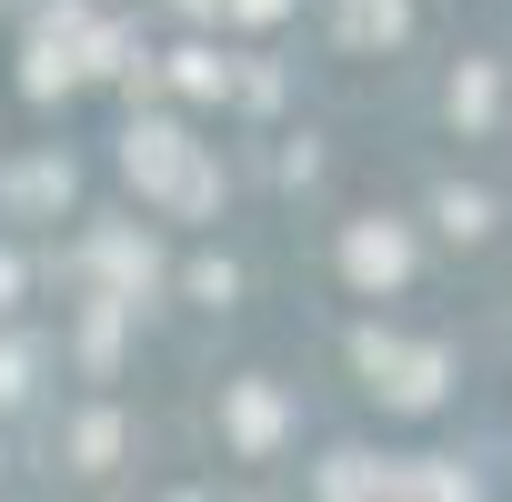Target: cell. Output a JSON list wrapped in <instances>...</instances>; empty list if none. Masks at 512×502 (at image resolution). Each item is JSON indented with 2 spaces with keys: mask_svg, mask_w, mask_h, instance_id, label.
Segmentation results:
<instances>
[{
  "mask_svg": "<svg viewBox=\"0 0 512 502\" xmlns=\"http://www.w3.org/2000/svg\"><path fill=\"white\" fill-rule=\"evenodd\" d=\"M121 171H131L171 221H211V211H221V171H211V151H201L181 121H151V111H141V121L121 131Z\"/></svg>",
  "mask_w": 512,
  "mask_h": 502,
  "instance_id": "cell-1",
  "label": "cell"
},
{
  "mask_svg": "<svg viewBox=\"0 0 512 502\" xmlns=\"http://www.w3.org/2000/svg\"><path fill=\"white\" fill-rule=\"evenodd\" d=\"M352 372L392 402V412H432L442 392H452V352L442 342H402V332H352Z\"/></svg>",
  "mask_w": 512,
  "mask_h": 502,
  "instance_id": "cell-2",
  "label": "cell"
},
{
  "mask_svg": "<svg viewBox=\"0 0 512 502\" xmlns=\"http://www.w3.org/2000/svg\"><path fill=\"white\" fill-rule=\"evenodd\" d=\"M91 0H51V11L31 21V41H21V91L31 101H61L71 81H91Z\"/></svg>",
  "mask_w": 512,
  "mask_h": 502,
  "instance_id": "cell-3",
  "label": "cell"
},
{
  "mask_svg": "<svg viewBox=\"0 0 512 502\" xmlns=\"http://www.w3.org/2000/svg\"><path fill=\"white\" fill-rule=\"evenodd\" d=\"M342 282H352V292H402V282H412V231H402L392 211H372V221L342 231Z\"/></svg>",
  "mask_w": 512,
  "mask_h": 502,
  "instance_id": "cell-4",
  "label": "cell"
},
{
  "mask_svg": "<svg viewBox=\"0 0 512 502\" xmlns=\"http://www.w3.org/2000/svg\"><path fill=\"white\" fill-rule=\"evenodd\" d=\"M81 262H91V282H101V292H121V302H151V292H161V251H151V231L101 221V231L81 241Z\"/></svg>",
  "mask_w": 512,
  "mask_h": 502,
  "instance_id": "cell-5",
  "label": "cell"
},
{
  "mask_svg": "<svg viewBox=\"0 0 512 502\" xmlns=\"http://www.w3.org/2000/svg\"><path fill=\"white\" fill-rule=\"evenodd\" d=\"M282 432H292V412H282V392H272V382H221V442H231L241 462L282 452Z\"/></svg>",
  "mask_w": 512,
  "mask_h": 502,
  "instance_id": "cell-6",
  "label": "cell"
},
{
  "mask_svg": "<svg viewBox=\"0 0 512 502\" xmlns=\"http://www.w3.org/2000/svg\"><path fill=\"white\" fill-rule=\"evenodd\" d=\"M352 51H392L402 31H412V0H342V21H332Z\"/></svg>",
  "mask_w": 512,
  "mask_h": 502,
  "instance_id": "cell-7",
  "label": "cell"
},
{
  "mask_svg": "<svg viewBox=\"0 0 512 502\" xmlns=\"http://www.w3.org/2000/svg\"><path fill=\"white\" fill-rule=\"evenodd\" d=\"M171 91H181V101H221V91H241V71H231L211 41H181V51H171Z\"/></svg>",
  "mask_w": 512,
  "mask_h": 502,
  "instance_id": "cell-8",
  "label": "cell"
},
{
  "mask_svg": "<svg viewBox=\"0 0 512 502\" xmlns=\"http://www.w3.org/2000/svg\"><path fill=\"white\" fill-rule=\"evenodd\" d=\"M442 111H452L462 131H492V111H502V71H492V61H462L452 91H442Z\"/></svg>",
  "mask_w": 512,
  "mask_h": 502,
  "instance_id": "cell-9",
  "label": "cell"
},
{
  "mask_svg": "<svg viewBox=\"0 0 512 502\" xmlns=\"http://www.w3.org/2000/svg\"><path fill=\"white\" fill-rule=\"evenodd\" d=\"M0 201H11V211H51V201H71V161H61V151L21 161L11 181H0Z\"/></svg>",
  "mask_w": 512,
  "mask_h": 502,
  "instance_id": "cell-10",
  "label": "cell"
},
{
  "mask_svg": "<svg viewBox=\"0 0 512 502\" xmlns=\"http://www.w3.org/2000/svg\"><path fill=\"white\" fill-rule=\"evenodd\" d=\"M392 472H402V462H382V452H322L312 492H392Z\"/></svg>",
  "mask_w": 512,
  "mask_h": 502,
  "instance_id": "cell-11",
  "label": "cell"
},
{
  "mask_svg": "<svg viewBox=\"0 0 512 502\" xmlns=\"http://www.w3.org/2000/svg\"><path fill=\"white\" fill-rule=\"evenodd\" d=\"M432 221H442L452 241H482V231H492V201H482L472 181H442V191H432Z\"/></svg>",
  "mask_w": 512,
  "mask_h": 502,
  "instance_id": "cell-12",
  "label": "cell"
},
{
  "mask_svg": "<svg viewBox=\"0 0 512 502\" xmlns=\"http://www.w3.org/2000/svg\"><path fill=\"white\" fill-rule=\"evenodd\" d=\"M71 462H81V472H111V462H121V412H111V402L71 422Z\"/></svg>",
  "mask_w": 512,
  "mask_h": 502,
  "instance_id": "cell-13",
  "label": "cell"
},
{
  "mask_svg": "<svg viewBox=\"0 0 512 502\" xmlns=\"http://www.w3.org/2000/svg\"><path fill=\"white\" fill-rule=\"evenodd\" d=\"M392 492H442V502H452V492H472V472H462V462H402Z\"/></svg>",
  "mask_w": 512,
  "mask_h": 502,
  "instance_id": "cell-14",
  "label": "cell"
},
{
  "mask_svg": "<svg viewBox=\"0 0 512 502\" xmlns=\"http://www.w3.org/2000/svg\"><path fill=\"white\" fill-rule=\"evenodd\" d=\"M31 372H41V342H0V412L31 402Z\"/></svg>",
  "mask_w": 512,
  "mask_h": 502,
  "instance_id": "cell-15",
  "label": "cell"
},
{
  "mask_svg": "<svg viewBox=\"0 0 512 502\" xmlns=\"http://www.w3.org/2000/svg\"><path fill=\"white\" fill-rule=\"evenodd\" d=\"M181 282H191V302H211V312H221V302L241 292V272H231V262H191Z\"/></svg>",
  "mask_w": 512,
  "mask_h": 502,
  "instance_id": "cell-16",
  "label": "cell"
},
{
  "mask_svg": "<svg viewBox=\"0 0 512 502\" xmlns=\"http://www.w3.org/2000/svg\"><path fill=\"white\" fill-rule=\"evenodd\" d=\"M282 11H292V0H231V21H251V31H272Z\"/></svg>",
  "mask_w": 512,
  "mask_h": 502,
  "instance_id": "cell-17",
  "label": "cell"
},
{
  "mask_svg": "<svg viewBox=\"0 0 512 502\" xmlns=\"http://www.w3.org/2000/svg\"><path fill=\"white\" fill-rule=\"evenodd\" d=\"M181 21H231V0H171Z\"/></svg>",
  "mask_w": 512,
  "mask_h": 502,
  "instance_id": "cell-18",
  "label": "cell"
},
{
  "mask_svg": "<svg viewBox=\"0 0 512 502\" xmlns=\"http://www.w3.org/2000/svg\"><path fill=\"white\" fill-rule=\"evenodd\" d=\"M21 302V262H11V251H0V312H11Z\"/></svg>",
  "mask_w": 512,
  "mask_h": 502,
  "instance_id": "cell-19",
  "label": "cell"
}]
</instances>
